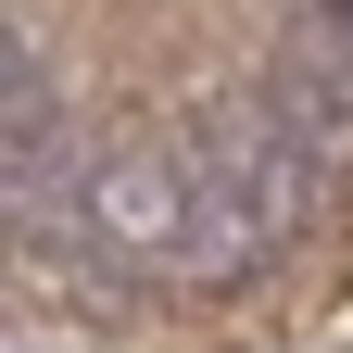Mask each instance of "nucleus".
<instances>
[{"label": "nucleus", "mask_w": 353, "mask_h": 353, "mask_svg": "<svg viewBox=\"0 0 353 353\" xmlns=\"http://www.w3.org/2000/svg\"><path fill=\"white\" fill-rule=\"evenodd\" d=\"M328 38H341V51H353V0H341V13H328Z\"/></svg>", "instance_id": "39448f33"}, {"label": "nucleus", "mask_w": 353, "mask_h": 353, "mask_svg": "<svg viewBox=\"0 0 353 353\" xmlns=\"http://www.w3.org/2000/svg\"><path fill=\"white\" fill-rule=\"evenodd\" d=\"M252 101L278 114V139H290L303 164H328V176L353 164V51H341L328 26H316V38H290V51L252 76Z\"/></svg>", "instance_id": "20e7f679"}, {"label": "nucleus", "mask_w": 353, "mask_h": 353, "mask_svg": "<svg viewBox=\"0 0 353 353\" xmlns=\"http://www.w3.org/2000/svg\"><path fill=\"white\" fill-rule=\"evenodd\" d=\"M176 164H190V265H265L328 190V164H303L252 88H214L176 114Z\"/></svg>", "instance_id": "f257e3e1"}, {"label": "nucleus", "mask_w": 353, "mask_h": 353, "mask_svg": "<svg viewBox=\"0 0 353 353\" xmlns=\"http://www.w3.org/2000/svg\"><path fill=\"white\" fill-rule=\"evenodd\" d=\"M0 88H13V139H0L13 228H51V214H76V202H88V164H101V152L76 139V114H63V88H51V63H38V38H26V26H13Z\"/></svg>", "instance_id": "f03ea898"}, {"label": "nucleus", "mask_w": 353, "mask_h": 353, "mask_svg": "<svg viewBox=\"0 0 353 353\" xmlns=\"http://www.w3.org/2000/svg\"><path fill=\"white\" fill-rule=\"evenodd\" d=\"M76 228L101 240V252H176V265H190V164H176V139L101 152V164H88Z\"/></svg>", "instance_id": "7ed1b4c3"}]
</instances>
